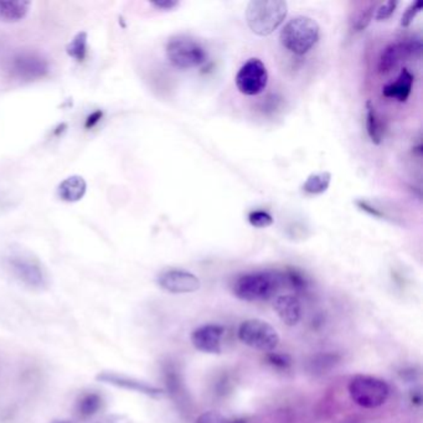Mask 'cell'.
<instances>
[{"label": "cell", "instance_id": "6da1fadb", "mask_svg": "<svg viewBox=\"0 0 423 423\" xmlns=\"http://www.w3.org/2000/svg\"><path fill=\"white\" fill-rule=\"evenodd\" d=\"M283 285V275L278 272H250L237 277L232 285V292L238 300L245 302H265L273 298Z\"/></svg>", "mask_w": 423, "mask_h": 423}, {"label": "cell", "instance_id": "7a4b0ae2", "mask_svg": "<svg viewBox=\"0 0 423 423\" xmlns=\"http://www.w3.org/2000/svg\"><path fill=\"white\" fill-rule=\"evenodd\" d=\"M3 265L13 278L30 290H43L49 287L48 272L29 252L11 250L3 257Z\"/></svg>", "mask_w": 423, "mask_h": 423}, {"label": "cell", "instance_id": "3957f363", "mask_svg": "<svg viewBox=\"0 0 423 423\" xmlns=\"http://www.w3.org/2000/svg\"><path fill=\"white\" fill-rule=\"evenodd\" d=\"M288 14V5L283 0H252L246 8V23L252 33L268 36L275 33Z\"/></svg>", "mask_w": 423, "mask_h": 423}, {"label": "cell", "instance_id": "277c9868", "mask_svg": "<svg viewBox=\"0 0 423 423\" xmlns=\"http://www.w3.org/2000/svg\"><path fill=\"white\" fill-rule=\"evenodd\" d=\"M319 24L313 18L298 15L283 26L280 34L281 44L292 54H308L319 41Z\"/></svg>", "mask_w": 423, "mask_h": 423}, {"label": "cell", "instance_id": "5b68a950", "mask_svg": "<svg viewBox=\"0 0 423 423\" xmlns=\"http://www.w3.org/2000/svg\"><path fill=\"white\" fill-rule=\"evenodd\" d=\"M348 391L355 405L363 409L374 410L386 404L391 389L385 380L371 375L359 374L351 378Z\"/></svg>", "mask_w": 423, "mask_h": 423}, {"label": "cell", "instance_id": "8992f818", "mask_svg": "<svg viewBox=\"0 0 423 423\" xmlns=\"http://www.w3.org/2000/svg\"><path fill=\"white\" fill-rule=\"evenodd\" d=\"M169 62L179 70H190L205 64L207 53L199 41L187 35L172 36L165 48Z\"/></svg>", "mask_w": 423, "mask_h": 423}, {"label": "cell", "instance_id": "52a82bcc", "mask_svg": "<svg viewBox=\"0 0 423 423\" xmlns=\"http://www.w3.org/2000/svg\"><path fill=\"white\" fill-rule=\"evenodd\" d=\"M237 338L242 344L262 353H271L281 341L277 330L262 319H247L237 329Z\"/></svg>", "mask_w": 423, "mask_h": 423}, {"label": "cell", "instance_id": "ba28073f", "mask_svg": "<svg viewBox=\"0 0 423 423\" xmlns=\"http://www.w3.org/2000/svg\"><path fill=\"white\" fill-rule=\"evenodd\" d=\"M235 84L242 94L257 96L262 94L268 84V72L262 60L257 57L247 60L237 71Z\"/></svg>", "mask_w": 423, "mask_h": 423}, {"label": "cell", "instance_id": "9c48e42d", "mask_svg": "<svg viewBox=\"0 0 423 423\" xmlns=\"http://www.w3.org/2000/svg\"><path fill=\"white\" fill-rule=\"evenodd\" d=\"M422 51V43L419 39H405L386 46L380 55L378 70L381 75L394 71L401 62L411 57H419Z\"/></svg>", "mask_w": 423, "mask_h": 423}, {"label": "cell", "instance_id": "30bf717a", "mask_svg": "<svg viewBox=\"0 0 423 423\" xmlns=\"http://www.w3.org/2000/svg\"><path fill=\"white\" fill-rule=\"evenodd\" d=\"M10 71L16 79L33 81L45 77L49 74L48 60L35 53H20L15 55L10 62Z\"/></svg>", "mask_w": 423, "mask_h": 423}, {"label": "cell", "instance_id": "8fae6325", "mask_svg": "<svg viewBox=\"0 0 423 423\" xmlns=\"http://www.w3.org/2000/svg\"><path fill=\"white\" fill-rule=\"evenodd\" d=\"M157 283L162 290L172 295H187L200 290L202 281L192 272L170 268L163 271L157 278Z\"/></svg>", "mask_w": 423, "mask_h": 423}, {"label": "cell", "instance_id": "7c38bea8", "mask_svg": "<svg viewBox=\"0 0 423 423\" xmlns=\"http://www.w3.org/2000/svg\"><path fill=\"white\" fill-rule=\"evenodd\" d=\"M96 380L99 381V383L112 385V386H116V388H119V389L133 391V392L144 395V396L152 397V399H160V397H163L165 395V391L160 389V388L148 384L145 381H141V380L129 378V376H126V375L114 373V371H102V373H99L97 376H96Z\"/></svg>", "mask_w": 423, "mask_h": 423}, {"label": "cell", "instance_id": "4fadbf2b", "mask_svg": "<svg viewBox=\"0 0 423 423\" xmlns=\"http://www.w3.org/2000/svg\"><path fill=\"white\" fill-rule=\"evenodd\" d=\"M225 328L220 324H204L192 330V343L195 349L207 354H221Z\"/></svg>", "mask_w": 423, "mask_h": 423}, {"label": "cell", "instance_id": "5bb4252c", "mask_svg": "<svg viewBox=\"0 0 423 423\" xmlns=\"http://www.w3.org/2000/svg\"><path fill=\"white\" fill-rule=\"evenodd\" d=\"M273 309L276 310L278 318L287 326H295L302 319V303L297 295H277L273 302Z\"/></svg>", "mask_w": 423, "mask_h": 423}, {"label": "cell", "instance_id": "9a60e30c", "mask_svg": "<svg viewBox=\"0 0 423 423\" xmlns=\"http://www.w3.org/2000/svg\"><path fill=\"white\" fill-rule=\"evenodd\" d=\"M104 399L97 391H84L75 404V414L79 421H89L104 409Z\"/></svg>", "mask_w": 423, "mask_h": 423}, {"label": "cell", "instance_id": "2e32d148", "mask_svg": "<svg viewBox=\"0 0 423 423\" xmlns=\"http://www.w3.org/2000/svg\"><path fill=\"white\" fill-rule=\"evenodd\" d=\"M414 82V75L409 69L404 67L401 70L396 81L385 86L383 89V94L386 99H394L399 102H406L412 92Z\"/></svg>", "mask_w": 423, "mask_h": 423}, {"label": "cell", "instance_id": "e0dca14e", "mask_svg": "<svg viewBox=\"0 0 423 423\" xmlns=\"http://www.w3.org/2000/svg\"><path fill=\"white\" fill-rule=\"evenodd\" d=\"M87 192V184L84 177L72 175L66 177L57 187V195L66 202H79Z\"/></svg>", "mask_w": 423, "mask_h": 423}, {"label": "cell", "instance_id": "ac0fdd59", "mask_svg": "<svg viewBox=\"0 0 423 423\" xmlns=\"http://www.w3.org/2000/svg\"><path fill=\"white\" fill-rule=\"evenodd\" d=\"M30 1L25 0H0V21L18 23L24 19L30 9Z\"/></svg>", "mask_w": 423, "mask_h": 423}, {"label": "cell", "instance_id": "d6986e66", "mask_svg": "<svg viewBox=\"0 0 423 423\" xmlns=\"http://www.w3.org/2000/svg\"><path fill=\"white\" fill-rule=\"evenodd\" d=\"M365 126H366V132L371 142L379 145L384 138V128L383 124L380 122L379 116L376 114L374 104L370 101L366 102V112H365Z\"/></svg>", "mask_w": 423, "mask_h": 423}, {"label": "cell", "instance_id": "ffe728a7", "mask_svg": "<svg viewBox=\"0 0 423 423\" xmlns=\"http://www.w3.org/2000/svg\"><path fill=\"white\" fill-rule=\"evenodd\" d=\"M375 6L376 4L373 1L361 3L359 8L353 11L350 18V24L355 31H363L369 26L371 20L374 18Z\"/></svg>", "mask_w": 423, "mask_h": 423}, {"label": "cell", "instance_id": "44dd1931", "mask_svg": "<svg viewBox=\"0 0 423 423\" xmlns=\"http://www.w3.org/2000/svg\"><path fill=\"white\" fill-rule=\"evenodd\" d=\"M330 182H331V174L329 172L310 174L304 184L302 185V190L309 195H320L329 189Z\"/></svg>", "mask_w": 423, "mask_h": 423}, {"label": "cell", "instance_id": "7402d4cb", "mask_svg": "<svg viewBox=\"0 0 423 423\" xmlns=\"http://www.w3.org/2000/svg\"><path fill=\"white\" fill-rule=\"evenodd\" d=\"M163 375H164V381L167 385V392L172 396V399L179 401L180 397L184 396V391H182V381L179 374H177V370L174 369L170 365H167L163 369Z\"/></svg>", "mask_w": 423, "mask_h": 423}, {"label": "cell", "instance_id": "603a6c76", "mask_svg": "<svg viewBox=\"0 0 423 423\" xmlns=\"http://www.w3.org/2000/svg\"><path fill=\"white\" fill-rule=\"evenodd\" d=\"M87 33L81 31L74 36L66 48V53L70 57L76 60L77 62H82L87 56Z\"/></svg>", "mask_w": 423, "mask_h": 423}, {"label": "cell", "instance_id": "cb8c5ba5", "mask_svg": "<svg viewBox=\"0 0 423 423\" xmlns=\"http://www.w3.org/2000/svg\"><path fill=\"white\" fill-rule=\"evenodd\" d=\"M340 361V356L334 353L315 355L309 361L310 371L314 374H324Z\"/></svg>", "mask_w": 423, "mask_h": 423}, {"label": "cell", "instance_id": "d4e9b609", "mask_svg": "<svg viewBox=\"0 0 423 423\" xmlns=\"http://www.w3.org/2000/svg\"><path fill=\"white\" fill-rule=\"evenodd\" d=\"M282 275H283L285 285H290L297 292H303V290H307V288H308V281L305 280V277L300 272L295 271V270H288Z\"/></svg>", "mask_w": 423, "mask_h": 423}, {"label": "cell", "instance_id": "484cf974", "mask_svg": "<svg viewBox=\"0 0 423 423\" xmlns=\"http://www.w3.org/2000/svg\"><path fill=\"white\" fill-rule=\"evenodd\" d=\"M247 219L252 226L257 227V229H266L273 224V217L271 214L263 211V210H253L248 214Z\"/></svg>", "mask_w": 423, "mask_h": 423}, {"label": "cell", "instance_id": "4316f807", "mask_svg": "<svg viewBox=\"0 0 423 423\" xmlns=\"http://www.w3.org/2000/svg\"><path fill=\"white\" fill-rule=\"evenodd\" d=\"M267 363L271 365L272 368L278 370H288L292 365V359L290 355L285 353H278V351H271L266 356Z\"/></svg>", "mask_w": 423, "mask_h": 423}, {"label": "cell", "instance_id": "83f0119b", "mask_svg": "<svg viewBox=\"0 0 423 423\" xmlns=\"http://www.w3.org/2000/svg\"><path fill=\"white\" fill-rule=\"evenodd\" d=\"M423 3L421 0L414 1L412 4L410 5L407 9L405 10L404 14L401 16V26L407 28L410 25L414 23V20L416 19V16L422 11Z\"/></svg>", "mask_w": 423, "mask_h": 423}, {"label": "cell", "instance_id": "f1b7e54d", "mask_svg": "<svg viewBox=\"0 0 423 423\" xmlns=\"http://www.w3.org/2000/svg\"><path fill=\"white\" fill-rule=\"evenodd\" d=\"M397 6H399V1H396V0H389L384 4L380 5L378 10H376V13H375V19L378 21H384V20L389 19L392 16Z\"/></svg>", "mask_w": 423, "mask_h": 423}, {"label": "cell", "instance_id": "f546056e", "mask_svg": "<svg viewBox=\"0 0 423 423\" xmlns=\"http://www.w3.org/2000/svg\"><path fill=\"white\" fill-rule=\"evenodd\" d=\"M227 419L221 414H219L216 411H207V412H202L199 417H197L195 423H226Z\"/></svg>", "mask_w": 423, "mask_h": 423}, {"label": "cell", "instance_id": "4dcf8cb0", "mask_svg": "<svg viewBox=\"0 0 423 423\" xmlns=\"http://www.w3.org/2000/svg\"><path fill=\"white\" fill-rule=\"evenodd\" d=\"M355 205L359 207L361 211L366 212V214H369L371 216L378 217V219H385L386 217L384 211H381L378 207H373L369 202L363 200V199L361 200H356Z\"/></svg>", "mask_w": 423, "mask_h": 423}, {"label": "cell", "instance_id": "1f68e13d", "mask_svg": "<svg viewBox=\"0 0 423 423\" xmlns=\"http://www.w3.org/2000/svg\"><path fill=\"white\" fill-rule=\"evenodd\" d=\"M102 117H104V112H102L101 109H97V111H94V114H89V117L86 119V122H84V128H94L96 124H99V122H101V119H102Z\"/></svg>", "mask_w": 423, "mask_h": 423}, {"label": "cell", "instance_id": "d6a6232c", "mask_svg": "<svg viewBox=\"0 0 423 423\" xmlns=\"http://www.w3.org/2000/svg\"><path fill=\"white\" fill-rule=\"evenodd\" d=\"M97 423H134L132 419H129L128 416L126 414H109L107 417L101 419Z\"/></svg>", "mask_w": 423, "mask_h": 423}, {"label": "cell", "instance_id": "836d02e7", "mask_svg": "<svg viewBox=\"0 0 423 423\" xmlns=\"http://www.w3.org/2000/svg\"><path fill=\"white\" fill-rule=\"evenodd\" d=\"M180 4L177 0H155L152 1V5L157 9L162 10H172L177 8V5Z\"/></svg>", "mask_w": 423, "mask_h": 423}, {"label": "cell", "instance_id": "e575fe53", "mask_svg": "<svg viewBox=\"0 0 423 423\" xmlns=\"http://www.w3.org/2000/svg\"><path fill=\"white\" fill-rule=\"evenodd\" d=\"M411 402L412 404L416 405V406H421L422 404V395H421V390H414L412 392H411Z\"/></svg>", "mask_w": 423, "mask_h": 423}, {"label": "cell", "instance_id": "d590c367", "mask_svg": "<svg viewBox=\"0 0 423 423\" xmlns=\"http://www.w3.org/2000/svg\"><path fill=\"white\" fill-rule=\"evenodd\" d=\"M1 374H3V364H1V360H0V379H1Z\"/></svg>", "mask_w": 423, "mask_h": 423}, {"label": "cell", "instance_id": "8d00e7d4", "mask_svg": "<svg viewBox=\"0 0 423 423\" xmlns=\"http://www.w3.org/2000/svg\"><path fill=\"white\" fill-rule=\"evenodd\" d=\"M56 423H67V422H56Z\"/></svg>", "mask_w": 423, "mask_h": 423}]
</instances>
